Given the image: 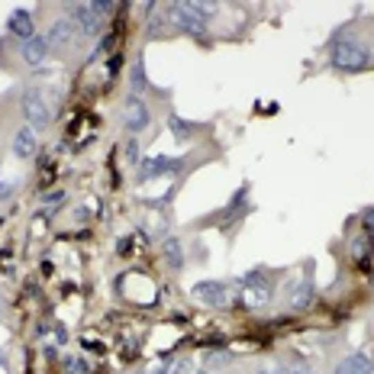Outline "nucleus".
Wrapping results in <instances>:
<instances>
[{
    "instance_id": "obj_1",
    "label": "nucleus",
    "mask_w": 374,
    "mask_h": 374,
    "mask_svg": "<svg viewBox=\"0 0 374 374\" xmlns=\"http://www.w3.org/2000/svg\"><path fill=\"white\" fill-rule=\"evenodd\" d=\"M171 10V23H175V33L181 36H190L197 42L210 46V23L216 19L220 7L216 3H204V0H187V3H168Z\"/></svg>"
},
{
    "instance_id": "obj_2",
    "label": "nucleus",
    "mask_w": 374,
    "mask_h": 374,
    "mask_svg": "<svg viewBox=\"0 0 374 374\" xmlns=\"http://www.w3.org/2000/svg\"><path fill=\"white\" fill-rule=\"evenodd\" d=\"M329 65L346 75H362L374 65V52L371 46H365V39L352 36V33H339L329 46Z\"/></svg>"
},
{
    "instance_id": "obj_3",
    "label": "nucleus",
    "mask_w": 374,
    "mask_h": 374,
    "mask_svg": "<svg viewBox=\"0 0 374 374\" xmlns=\"http://www.w3.org/2000/svg\"><path fill=\"white\" fill-rule=\"evenodd\" d=\"M235 287V303L245 310H265L268 303L274 300V287H278V280H274V274L262 271V268H255V271L242 274V278L233 280Z\"/></svg>"
},
{
    "instance_id": "obj_4",
    "label": "nucleus",
    "mask_w": 374,
    "mask_h": 374,
    "mask_svg": "<svg viewBox=\"0 0 374 374\" xmlns=\"http://www.w3.org/2000/svg\"><path fill=\"white\" fill-rule=\"evenodd\" d=\"M46 42H48V48H52V55H71L75 48H81L84 36L78 33V26L68 17H58L55 23L48 26Z\"/></svg>"
},
{
    "instance_id": "obj_5",
    "label": "nucleus",
    "mask_w": 374,
    "mask_h": 374,
    "mask_svg": "<svg viewBox=\"0 0 374 374\" xmlns=\"http://www.w3.org/2000/svg\"><path fill=\"white\" fill-rule=\"evenodd\" d=\"M19 110H23L26 126H33L36 132H42V130L52 126V107H48L46 97H42V91H36V87L23 91V97H19Z\"/></svg>"
},
{
    "instance_id": "obj_6",
    "label": "nucleus",
    "mask_w": 374,
    "mask_h": 374,
    "mask_svg": "<svg viewBox=\"0 0 374 374\" xmlns=\"http://www.w3.org/2000/svg\"><path fill=\"white\" fill-rule=\"evenodd\" d=\"M187 161L184 159H175V155H152V159H145L139 165V175H136V184H149V181L155 178H175V175H181L184 171Z\"/></svg>"
},
{
    "instance_id": "obj_7",
    "label": "nucleus",
    "mask_w": 374,
    "mask_h": 374,
    "mask_svg": "<svg viewBox=\"0 0 374 374\" xmlns=\"http://www.w3.org/2000/svg\"><path fill=\"white\" fill-rule=\"evenodd\" d=\"M317 303V284L310 274L297 280H287V287H284V307L287 313H307L310 307Z\"/></svg>"
},
{
    "instance_id": "obj_8",
    "label": "nucleus",
    "mask_w": 374,
    "mask_h": 374,
    "mask_svg": "<svg viewBox=\"0 0 374 374\" xmlns=\"http://www.w3.org/2000/svg\"><path fill=\"white\" fill-rule=\"evenodd\" d=\"M120 120L123 126L132 132V136H139V132H145L152 126V110H149V103L142 100V97H136V93H130L126 100H123L120 107Z\"/></svg>"
},
{
    "instance_id": "obj_9",
    "label": "nucleus",
    "mask_w": 374,
    "mask_h": 374,
    "mask_svg": "<svg viewBox=\"0 0 374 374\" xmlns=\"http://www.w3.org/2000/svg\"><path fill=\"white\" fill-rule=\"evenodd\" d=\"M233 284L229 280H197L194 287H190V294H194L200 303H206V307H226L229 300H233Z\"/></svg>"
},
{
    "instance_id": "obj_10",
    "label": "nucleus",
    "mask_w": 374,
    "mask_h": 374,
    "mask_svg": "<svg viewBox=\"0 0 374 374\" xmlns=\"http://www.w3.org/2000/svg\"><path fill=\"white\" fill-rule=\"evenodd\" d=\"M68 13H71V23L78 26V33L84 39H93V36H100V29H103V17L93 10V3H71L68 7Z\"/></svg>"
},
{
    "instance_id": "obj_11",
    "label": "nucleus",
    "mask_w": 374,
    "mask_h": 374,
    "mask_svg": "<svg viewBox=\"0 0 374 374\" xmlns=\"http://www.w3.org/2000/svg\"><path fill=\"white\" fill-rule=\"evenodd\" d=\"M48 55H52V48H48L46 36H39V33L33 39H26V42H19V62L26 68H42Z\"/></svg>"
},
{
    "instance_id": "obj_12",
    "label": "nucleus",
    "mask_w": 374,
    "mask_h": 374,
    "mask_svg": "<svg viewBox=\"0 0 374 374\" xmlns=\"http://www.w3.org/2000/svg\"><path fill=\"white\" fill-rule=\"evenodd\" d=\"M332 374H374V358L368 352H352L342 362H336Z\"/></svg>"
},
{
    "instance_id": "obj_13",
    "label": "nucleus",
    "mask_w": 374,
    "mask_h": 374,
    "mask_svg": "<svg viewBox=\"0 0 374 374\" xmlns=\"http://www.w3.org/2000/svg\"><path fill=\"white\" fill-rule=\"evenodd\" d=\"M36 149H39L36 130H33V126H23V130L13 136V155L26 161V159H33V155H36Z\"/></svg>"
},
{
    "instance_id": "obj_14",
    "label": "nucleus",
    "mask_w": 374,
    "mask_h": 374,
    "mask_svg": "<svg viewBox=\"0 0 374 374\" xmlns=\"http://www.w3.org/2000/svg\"><path fill=\"white\" fill-rule=\"evenodd\" d=\"M161 258H165V265H168L175 274L184 271L187 255H184V245H181V239H165V242H161Z\"/></svg>"
},
{
    "instance_id": "obj_15",
    "label": "nucleus",
    "mask_w": 374,
    "mask_h": 374,
    "mask_svg": "<svg viewBox=\"0 0 374 374\" xmlns=\"http://www.w3.org/2000/svg\"><path fill=\"white\" fill-rule=\"evenodd\" d=\"M159 36H178L175 33V23H171V10L168 7H155V13L149 17V39H159Z\"/></svg>"
},
{
    "instance_id": "obj_16",
    "label": "nucleus",
    "mask_w": 374,
    "mask_h": 374,
    "mask_svg": "<svg viewBox=\"0 0 374 374\" xmlns=\"http://www.w3.org/2000/svg\"><path fill=\"white\" fill-rule=\"evenodd\" d=\"M7 33H10V36H19L23 42H26V39H33V36H36L33 17H29L26 10H17V13H13V17L7 19Z\"/></svg>"
},
{
    "instance_id": "obj_17",
    "label": "nucleus",
    "mask_w": 374,
    "mask_h": 374,
    "mask_svg": "<svg viewBox=\"0 0 374 374\" xmlns=\"http://www.w3.org/2000/svg\"><path fill=\"white\" fill-rule=\"evenodd\" d=\"M130 87H132V93L136 97H142V93L149 91V71H145V58L142 55H136V65L130 68Z\"/></svg>"
},
{
    "instance_id": "obj_18",
    "label": "nucleus",
    "mask_w": 374,
    "mask_h": 374,
    "mask_svg": "<svg viewBox=\"0 0 374 374\" xmlns=\"http://www.w3.org/2000/svg\"><path fill=\"white\" fill-rule=\"evenodd\" d=\"M168 130H171V136H175L178 142H187V139H194V136L204 130V126H194V123L181 120L178 113H168Z\"/></svg>"
},
{
    "instance_id": "obj_19",
    "label": "nucleus",
    "mask_w": 374,
    "mask_h": 374,
    "mask_svg": "<svg viewBox=\"0 0 374 374\" xmlns=\"http://www.w3.org/2000/svg\"><path fill=\"white\" fill-rule=\"evenodd\" d=\"M235 365V355L226 352V348H216V352H204V368L206 371H223V368H233Z\"/></svg>"
},
{
    "instance_id": "obj_20",
    "label": "nucleus",
    "mask_w": 374,
    "mask_h": 374,
    "mask_svg": "<svg viewBox=\"0 0 374 374\" xmlns=\"http://www.w3.org/2000/svg\"><path fill=\"white\" fill-rule=\"evenodd\" d=\"M371 252H374V249H371V239H368V235L352 239V258H355V262H365Z\"/></svg>"
},
{
    "instance_id": "obj_21",
    "label": "nucleus",
    "mask_w": 374,
    "mask_h": 374,
    "mask_svg": "<svg viewBox=\"0 0 374 374\" xmlns=\"http://www.w3.org/2000/svg\"><path fill=\"white\" fill-rule=\"evenodd\" d=\"M65 368L71 374H91V365H87L84 358H71V355H65Z\"/></svg>"
},
{
    "instance_id": "obj_22",
    "label": "nucleus",
    "mask_w": 374,
    "mask_h": 374,
    "mask_svg": "<svg viewBox=\"0 0 374 374\" xmlns=\"http://www.w3.org/2000/svg\"><path fill=\"white\" fill-rule=\"evenodd\" d=\"M139 159H142V145H139V139L132 136V139L126 142V161H130V165H136Z\"/></svg>"
},
{
    "instance_id": "obj_23",
    "label": "nucleus",
    "mask_w": 374,
    "mask_h": 374,
    "mask_svg": "<svg viewBox=\"0 0 374 374\" xmlns=\"http://www.w3.org/2000/svg\"><path fill=\"white\" fill-rule=\"evenodd\" d=\"M284 374H317V371H313L307 362H290V365L284 368Z\"/></svg>"
},
{
    "instance_id": "obj_24",
    "label": "nucleus",
    "mask_w": 374,
    "mask_h": 374,
    "mask_svg": "<svg viewBox=\"0 0 374 374\" xmlns=\"http://www.w3.org/2000/svg\"><path fill=\"white\" fill-rule=\"evenodd\" d=\"M42 204H48V206H62V204H65V190H48V194L46 197H42Z\"/></svg>"
},
{
    "instance_id": "obj_25",
    "label": "nucleus",
    "mask_w": 374,
    "mask_h": 374,
    "mask_svg": "<svg viewBox=\"0 0 374 374\" xmlns=\"http://www.w3.org/2000/svg\"><path fill=\"white\" fill-rule=\"evenodd\" d=\"M120 65H123V55H110V58H107V75L116 78V75H120Z\"/></svg>"
},
{
    "instance_id": "obj_26",
    "label": "nucleus",
    "mask_w": 374,
    "mask_h": 374,
    "mask_svg": "<svg viewBox=\"0 0 374 374\" xmlns=\"http://www.w3.org/2000/svg\"><path fill=\"white\" fill-rule=\"evenodd\" d=\"M93 10H97V13H100L103 19L110 17V13H116V3H107V0H97V3H93Z\"/></svg>"
},
{
    "instance_id": "obj_27",
    "label": "nucleus",
    "mask_w": 374,
    "mask_h": 374,
    "mask_svg": "<svg viewBox=\"0 0 374 374\" xmlns=\"http://www.w3.org/2000/svg\"><path fill=\"white\" fill-rule=\"evenodd\" d=\"M171 374H190V358H181V362H171Z\"/></svg>"
},
{
    "instance_id": "obj_28",
    "label": "nucleus",
    "mask_w": 374,
    "mask_h": 374,
    "mask_svg": "<svg viewBox=\"0 0 374 374\" xmlns=\"http://www.w3.org/2000/svg\"><path fill=\"white\" fill-rule=\"evenodd\" d=\"M255 374H284V365H278V362H271V365H262Z\"/></svg>"
},
{
    "instance_id": "obj_29",
    "label": "nucleus",
    "mask_w": 374,
    "mask_h": 374,
    "mask_svg": "<svg viewBox=\"0 0 374 374\" xmlns=\"http://www.w3.org/2000/svg\"><path fill=\"white\" fill-rule=\"evenodd\" d=\"M149 374H171V358H165V362H161L159 368H152Z\"/></svg>"
},
{
    "instance_id": "obj_30",
    "label": "nucleus",
    "mask_w": 374,
    "mask_h": 374,
    "mask_svg": "<svg viewBox=\"0 0 374 374\" xmlns=\"http://www.w3.org/2000/svg\"><path fill=\"white\" fill-rule=\"evenodd\" d=\"M10 194H13V184H3V181H0V200H7Z\"/></svg>"
},
{
    "instance_id": "obj_31",
    "label": "nucleus",
    "mask_w": 374,
    "mask_h": 374,
    "mask_svg": "<svg viewBox=\"0 0 374 374\" xmlns=\"http://www.w3.org/2000/svg\"><path fill=\"white\" fill-rule=\"evenodd\" d=\"M55 339H58V346H65V342H68V332H65L62 326H55Z\"/></svg>"
},
{
    "instance_id": "obj_32",
    "label": "nucleus",
    "mask_w": 374,
    "mask_h": 374,
    "mask_svg": "<svg viewBox=\"0 0 374 374\" xmlns=\"http://www.w3.org/2000/svg\"><path fill=\"white\" fill-rule=\"evenodd\" d=\"M75 216H78V220H84V223H87V216H91V213H87L84 206H78V210H75Z\"/></svg>"
},
{
    "instance_id": "obj_33",
    "label": "nucleus",
    "mask_w": 374,
    "mask_h": 374,
    "mask_svg": "<svg viewBox=\"0 0 374 374\" xmlns=\"http://www.w3.org/2000/svg\"><path fill=\"white\" fill-rule=\"evenodd\" d=\"M7 362H10V358H7V348H0V368H7Z\"/></svg>"
},
{
    "instance_id": "obj_34",
    "label": "nucleus",
    "mask_w": 374,
    "mask_h": 374,
    "mask_svg": "<svg viewBox=\"0 0 374 374\" xmlns=\"http://www.w3.org/2000/svg\"><path fill=\"white\" fill-rule=\"evenodd\" d=\"M368 239H371V249H374V233H371V235H368Z\"/></svg>"
},
{
    "instance_id": "obj_35",
    "label": "nucleus",
    "mask_w": 374,
    "mask_h": 374,
    "mask_svg": "<svg viewBox=\"0 0 374 374\" xmlns=\"http://www.w3.org/2000/svg\"><path fill=\"white\" fill-rule=\"evenodd\" d=\"M200 374H213V371H200Z\"/></svg>"
}]
</instances>
